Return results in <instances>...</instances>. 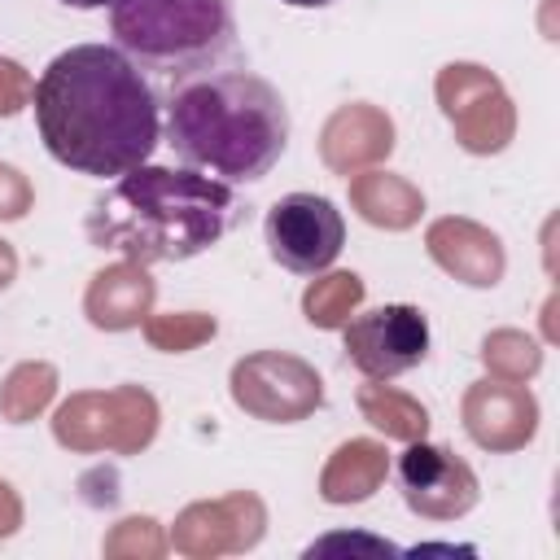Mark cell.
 <instances>
[{
	"mask_svg": "<svg viewBox=\"0 0 560 560\" xmlns=\"http://www.w3.org/2000/svg\"><path fill=\"white\" fill-rule=\"evenodd\" d=\"M13 271H18V258H13V249H9V241H0V289L13 280Z\"/></svg>",
	"mask_w": 560,
	"mask_h": 560,
	"instance_id": "d4e9b609",
	"label": "cell"
},
{
	"mask_svg": "<svg viewBox=\"0 0 560 560\" xmlns=\"http://www.w3.org/2000/svg\"><path fill=\"white\" fill-rule=\"evenodd\" d=\"M359 302H363V280L354 271H332L306 289L302 311L315 328H341Z\"/></svg>",
	"mask_w": 560,
	"mask_h": 560,
	"instance_id": "ac0fdd59",
	"label": "cell"
},
{
	"mask_svg": "<svg viewBox=\"0 0 560 560\" xmlns=\"http://www.w3.org/2000/svg\"><path fill=\"white\" fill-rule=\"evenodd\" d=\"M18 525V503H13V494H9V486L0 481V534H9Z\"/></svg>",
	"mask_w": 560,
	"mask_h": 560,
	"instance_id": "cb8c5ba5",
	"label": "cell"
},
{
	"mask_svg": "<svg viewBox=\"0 0 560 560\" xmlns=\"http://www.w3.org/2000/svg\"><path fill=\"white\" fill-rule=\"evenodd\" d=\"M26 210H31V184L13 166H0V219H22Z\"/></svg>",
	"mask_w": 560,
	"mask_h": 560,
	"instance_id": "603a6c76",
	"label": "cell"
},
{
	"mask_svg": "<svg viewBox=\"0 0 560 560\" xmlns=\"http://www.w3.org/2000/svg\"><path fill=\"white\" fill-rule=\"evenodd\" d=\"M385 477V446L376 442H346L337 446L332 464L324 468V499L328 503H359L368 499Z\"/></svg>",
	"mask_w": 560,
	"mask_h": 560,
	"instance_id": "2e32d148",
	"label": "cell"
},
{
	"mask_svg": "<svg viewBox=\"0 0 560 560\" xmlns=\"http://www.w3.org/2000/svg\"><path fill=\"white\" fill-rule=\"evenodd\" d=\"M232 398L258 420L289 424L324 402V381L311 363L280 354V350H262L232 368Z\"/></svg>",
	"mask_w": 560,
	"mask_h": 560,
	"instance_id": "9c48e42d",
	"label": "cell"
},
{
	"mask_svg": "<svg viewBox=\"0 0 560 560\" xmlns=\"http://www.w3.org/2000/svg\"><path fill=\"white\" fill-rule=\"evenodd\" d=\"M284 4H293V9H324V4H332V0H284Z\"/></svg>",
	"mask_w": 560,
	"mask_h": 560,
	"instance_id": "4316f807",
	"label": "cell"
},
{
	"mask_svg": "<svg viewBox=\"0 0 560 560\" xmlns=\"http://www.w3.org/2000/svg\"><path fill=\"white\" fill-rule=\"evenodd\" d=\"M389 149H394V127L372 105H341L328 118L324 140H319V153L337 175H354L359 166L381 162Z\"/></svg>",
	"mask_w": 560,
	"mask_h": 560,
	"instance_id": "5bb4252c",
	"label": "cell"
},
{
	"mask_svg": "<svg viewBox=\"0 0 560 560\" xmlns=\"http://www.w3.org/2000/svg\"><path fill=\"white\" fill-rule=\"evenodd\" d=\"M464 424L472 433V442L490 446V451H512L525 446L538 429V402L529 389L521 385H503V381H481L468 389L464 398Z\"/></svg>",
	"mask_w": 560,
	"mask_h": 560,
	"instance_id": "8fae6325",
	"label": "cell"
},
{
	"mask_svg": "<svg viewBox=\"0 0 560 560\" xmlns=\"http://www.w3.org/2000/svg\"><path fill=\"white\" fill-rule=\"evenodd\" d=\"M429 254L442 271L472 289H490L503 276V245L494 232H486L472 219H438L429 228Z\"/></svg>",
	"mask_w": 560,
	"mask_h": 560,
	"instance_id": "7c38bea8",
	"label": "cell"
},
{
	"mask_svg": "<svg viewBox=\"0 0 560 560\" xmlns=\"http://www.w3.org/2000/svg\"><path fill=\"white\" fill-rule=\"evenodd\" d=\"M44 149L92 179L144 166L162 140V105L144 70L109 44L57 52L31 88Z\"/></svg>",
	"mask_w": 560,
	"mask_h": 560,
	"instance_id": "6da1fadb",
	"label": "cell"
},
{
	"mask_svg": "<svg viewBox=\"0 0 560 560\" xmlns=\"http://www.w3.org/2000/svg\"><path fill=\"white\" fill-rule=\"evenodd\" d=\"M31 79L22 74V66L18 61H0V114L9 118V114H18L26 101H31Z\"/></svg>",
	"mask_w": 560,
	"mask_h": 560,
	"instance_id": "7402d4cb",
	"label": "cell"
},
{
	"mask_svg": "<svg viewBox=\"0 0 560 560\" xmlns=\"http://www.w3.org/2000/svg\"><path fill=\"white\" fill-rule=\"evenodd\" d=\"M346 359L368 376V381H394L411 368L424 363L429 354V319L420 306L389 302L359 311L341 324Z\"/></svg>",
	"mask_w": 560,
	"mask_h": 560,
	"instance_id": "8992f818",
	"label": "cell"
},
{
	"mask_svg": "<svg viewBox=\"0 0 560 560\" xmlns=\"http://www.w3.org/2000/svg\"><path fill=\"white\" fill-rule=\"evenodd\" d=\"M162 131L184 166L254 184L289 144V105L254 70H206L171 88Z\"/></svg>",
	"mask_w": 560,
	"mask_h": 560,
	"instance_id": "3957f363",
	"label": "cell"
},
{
	"mask_svg": "<svg viewBox=\"0 0 560 560\" xmlns=\"http://www.w3.org/2000/svg\"><path fill=\"white\" fill-rule=\"evenodd\" d=\"M271 258L293 276H319L337 262L346 245L341 210L319 192H289L267 210L262 223Z\"/></svg>",
	"mask_w": 560,
	"mask_h": 560,
	"instance_id": "5b68a950",
	"label": "cell"
},
{
	"mask_svg": "<svg viewBox=\"0 0 560 560\" xmlns=\"http://www.w3.org/2000/svg\"><path fill=\"white\" fill-rule=\"evenodd\" d=\"M57 442L92 451V446H118L136 451L158 429V407L144 389L127 385L114 394H79L57 411Z\"/></svg>",
	"mask_w": 560,
	"mask_h": 560,
	"instance_id": "ba28073f",
	"label": "cell"
},
{
	"mask_svg": "<svg viewBox=\"0 0 560 560\" xmlns=\"http://www.w3.org/2000/svg\"><path fill=\"white\" fill-rule=\"evenodd\" d=\"M149 341L158 350H192L201 346L206 337H214V315H197V311H184V315H158L149 319Z\"/></svg>",
	"mask_w": 560,
	"mask_h": 560,
	"instance_id": "44dd1931",
	"label": "cell"
},
{
	"mask_svg": "<svg viewBox=\"0 0 560 560\" xmlns=\"http://www.w3.org/2000/svg\"><path fill=\"white\" fill-rule=\"evenodd\" d=\"M114 48L162 83H184L214 70L236 48L232 0H114Z\"/></svg>",
	"mask_w": 560,
	"mask_h": 560,
	"instance_id": "277c9868",
	"label": "cell"
},
{
	"mask_svg": "<svg viewBox=\"0 0 560 560\" xmlns=\"http://www.w3.org/2000/svg\"><path fill=\"white\" fill-rule=\"evenodd\" d=\"M481 359H486V368L499 372L503 381H525V376H534L538 363H542L538 346H534L525 332H494V337H486Z\"/></svg>",
	"mask_w": 560,
	"mask_h": 560,
	"instance_id": "ffe728a7",
	"label": "cell"
},
{
	"mask_svg": "<svg viewBox=\"0 0 560 560\" xmlns=\"http://www.w3.org/2000/svg\"><path fill=\"white\" fill-rule=\"evenodd\" d=\"M61 4H70V9H105L114 0H61Z\"/></svg>",
	"mask_w": 560,
	"mask_h": 560,
	"instance_id": "484cf974",
	"label": "cell"
},
{
	"mask_svg": "<svg viewBox=\"0 0 560 560\" xmlns=\"http://www.w3.org/2000/svg\"><path fill=\"white\" fill-rule=\"evenodd\" d=\"M438 101L442 114L455 127V140L468 153H499L512 140V101L499 88V79L472 61H455L438 74Z\"/></svg>",
	"mask_w": 560,
	"mask_h": 560,
	"instance_id": "52a82bcc",
	"label": "cell"
},
{
	"mask_svg": "<svg viewBox=\"0 0 560 560\" xmlns=\"http://www.w3.org/2000/svg\"><path fill=\"white\" fill-rule=\"evenodd\" d=\"M52 385H57V372H52L48 363H26V368H18V372L4 381V389H0L4 416H9L13 424H22L26 416H35V411L52 398Z\"/></svg>",
	"mask_w": 560,
	"mask_h": 560,
	"instance_id": "d6986e66",
	"label": "cell"
},
{
	"mask_svg": "<svg viewBox=\"0 0 560 560\" xmlns=\"http://www.w3.org/2000/svg\"><path fill=\"white\" fill-rule=\"evenodd\" d=\"M359 407L389 438H407L411 442V438H424V429H429V411L416 398H407V394H398L389 385H363L359 389Z\"/></svg>",
	"mask_w": 560,
	"mask_h": 560,
	"instance_id": "e0dca14e",
	"label": "cell"
},
{
	"mask_svg": "<svg viewBox=\"0 0 560 560\" xmlns=\"http://www.w3.org/2000/svg\"><path fill=\"white\" fill-rule=\"evenodd\" d=\"M153 298H158V284L149 280V271L140 262H118V267H105L92 276L83 311L96 328L122 332V328H136L149 319Z\"/></svg>",
	"mask_w": 560,
	"mask_h": 560,
	"instance_id": "4fadbf2b",
	"label": "cell"
},
{
	"mask_svg": "<svg viewBox=\"0 0 560 560\" xmlns=\"http://www.w3.org/2000/svg\"><path fill=\"white\" fill-rule=\"evenodd\" d=\"M394 477H398L402 503L429 521H455L477 503V472L451 446H438L424 438H411V446L398 455Z\"/></svg>",
	"mask_w": 560,
	"mask_h": 560,
	"instance_id": "30bf717a",
	"label": "cell"
},
{
	"mask_svg": "<svg viewBox=\"0 0 560 560\" xmlns=\"http://www.w3.org/2000/svg\"><path fill=\"white\" fill-rule=\"evenodd\" d=\"M241 219L232 184L192 166H131L88 210V241L127 262H184L219 245Z\"/></svg>",
	"mask_w": 560,
	"mask_h": 560,
	"instance_id": "7a4b0ae2",
	"label": "cell"
},
{
	"mask_svg": "<svg viewBox=\"0 0 560 560\" xmlns=\"http://www.w3.org/2000/svg\"><path fill=\"white\" fill-rule=\"evenodd\" d=\"M350 201L354 210L376 223V228H389V232H402L420 219L424 210V197L402 179V175H389V171H372V175H354L350 179Z\"/></svg>",
	"mask_w": 560,
	"mask_h": 560,
	"instance_id": "9a60e30c",
	"label": "cell"
}]
</instances>
